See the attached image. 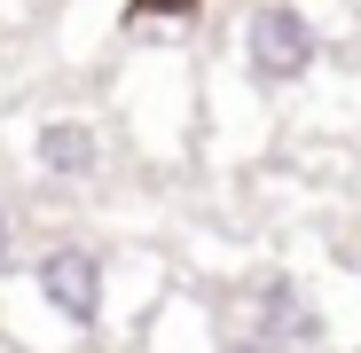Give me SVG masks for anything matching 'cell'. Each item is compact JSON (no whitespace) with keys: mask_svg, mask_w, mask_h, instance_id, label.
<instances>
[{"mask_svg":"<svg viewBox=\"0 0 361 353\" xmlns=\"http://www.w3.org/2000/svg\"><path fill=\"white\" fill-rule=\"evenodd\" d=\"M252 330H259L267 345H322V314H314V299H307L290 275H267V283L252 290Z\"/></svg>","mask_w":361,"mask_h":353,"instance_id":"3","label":"cell"},{"mask_svg":"<svg viewBox=\"0 0 361 353\" xmlns=\"http://www.w3.org/2000/svg\"><path fill=\"white\" fill-rule=\"evenodd\" d=\"M32 157L55 173V181H87V173H102V142H94V126H79V118H47V126L32 134Z\"/></svg>","mask_w":361,"mask_h":353,"instance_id":"4","label":"cell"},{"mask_svg":"<svg viewBox=\"0 0 361 353\" xmlns=\"http://www.w3.org/2000/svg\"><path fill=\"white\" fill-rule=\"evenodd\" d=\"M8 244H16V228H8V212H0V267H8Z\"/></svg>","mask_w":361,"mask_h":353,"instance_id":"7","label":"cell"},{"mask_svg":"<svg viewBox=\"0 0 361 353\" xmlns=\"http://www.w3.org/2000/svg\"><path fill=\"white\" fill-rule=\"evenodd\" d=\"M197 8V0H126V16L142 24V16H189Z\"/></svg>","mask_w":361,"mask_h":353,"instance_id":"5","label":"cell"},{"mask_svg":"<svg viewBox=\"0 0 361 353\" xmlns=\"http://www.w3.org/2000/svg\"><path fill=\"white\" fill-rule=\"evenodd\" d=\"M32 283H39V299L63 314V322H79V330L102 322V259H94V252H79V244L47 252V259L32 267Z\"/></svg>","mask_w":361,"mask_h":353,"instance_id":"2","label":"cell"},{"mask_svg":"<svg viewBox=\"0 0 361 353\" xmlns=\"http://www.w3.org/2000/svg\"><path fill=\"white\" fill-rule=\"evenodd\" d=\"M244 55H252V79L259 87H290L314 71V24L290 8V0H267V8H252L244 24Z\"/></svg>","mask_w":361,"mask_h":353,"instance_id":"1","label":"cell"},{"mask_svg":"<svg viewBox=\"0 0 361 353\" xmlns=\"http://www.w3.org/2000/svg\"><path fill=\"white\" fill-rule=\"evenodd\" d=\"M220 353H283V345H267V337H259V330H252V337H228V345H220Z\"/></svg>","mask_w":361,"mask_h":353,"instance_id":"6","label":"cell"}]
</instances>
